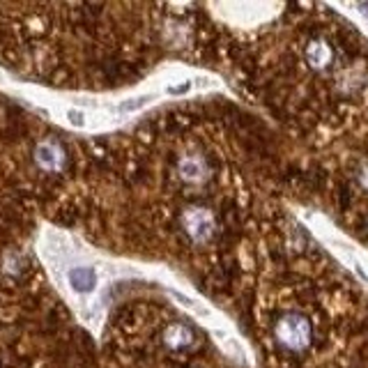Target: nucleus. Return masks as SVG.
Instances as JSON below:
<instances>
[{
    "instance_id": "f257e3e1",
    "label": "nucleus",
    "mask_w": 368,
    "mask_h": 368,
    "mask_svg": "<svg viewBox=\"0 0 368 368\" xmlns=\"http://www.w3.org/2000/svg\"><path fill=\"white\" fill-rule=\"evenodd\" d=\"M274 339L283 350L304 352L313 343V322L306 313L288 311L274 322Z\"/></svg>"
},
{
    "instance_id": "f03ea898",
    "label": "nucleus",
    "mask_w": 368,
    "mask_h": 368,
    "mask_svg": "<svg viewBox=\"0 0 368 368\" xmlns=\"http://www.w3.org/2000/svg\"><path fill=\"white\" fill-rule=\"evenodd\" d=\"M302 58L311 71L324 74V71H332L339 65V46H336L329 37H311L309 42L304 44Z\"/></svg>"
},
{
    "instance_id": "7ed1b4c3",
    "label": "nucleus",
    "mask_w": 368,
    "mask_h": 368,
    "mask_svg": "<svg viewBox=\"0 0 368 368\" xmlns=\"http://www.w3.org/2000/svg\"><path fill=\"white\" fill-rule=\"evenodd\" d=\"M182 228L193 242H208L219 230L217 214L205 205H189L182 214Z\"/></svg>"
},
{
    "instance_id": "20e7f679",
    "label": "nucleus",
    "mask_w": 368,
    "mask_h": 368,
    "mask_svg": "<svg viewBox=\"0 0 368 368\" xmlns=\"http://www.w3.org/2000/svg\"><path fill=\"white\" fill-rule=\"evenodd\" d=\"M178 170H180L182 182L193 184V187L203 184L210 175V166H208V161H205V157L200 155V152H191V155L182 157Z\"/></svg>"
},
{
    "instance_id": "39448f33",
    "label": "nucleus",
    "mask_w": 368,
    "mask_h": 368,
    "mask_svg": "<svg viewBox=\"0 0 368 368\" xmlns=\"http://www.w3.org/2000/svg\"><path fill=\"white\" fill-rule=\"evenodd\" d=\"M35 159L42 168L56 170L65 163V150L58 145V143H44L35 150Z\"/></svg>"
},
{
    "instance_id": "423d86ee",
    "label": "nucleus",
    "mask_w": 368,
    "mask_h": 368,
    "mask_svg": "<svg viewBox=\"0 0 368 368\" xmlns=\"http://www.w3.org/2000/svg\"><path fill=\"white\" fill-rule=\"evenodd\" d=\"M193 343V332L189 329L187 324H170L168 332H166V345L170 350H184V347H189Z\"/></svg>"
},
{
    "instance_id": "0eeeda50",
    "label": "nucleus",
    "mask_w": 368,
    "mask_h": 368,
    "mask_svg": "<svg viewBox=\"0 0 368 368\" xmlns=\"http://www.w3.org/2000/svg\"><path fill=\"white\" fill-rule=\"evenodd\" d=\"M69 283L76 292H90L97 285V276L90 267H76L69 274Z\"/></svg>"
},
{
    "instance_id": "6e6552de",
    "label": "nucleus",
    "mask_w": 368,
    "mask_h": 368,
    "mask_svg": "<svg viewBox=\"0 0 368 368\" xmlns=\"http://www.w3.org/2000/svg\"><path fill=\"white\" fill-rule=\"evenodd\" d=\"M67 118H69V122H74V125H83V116H81L78 111H69Z\"/></svg>"
}]
</instances>
